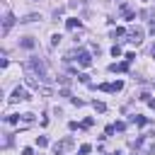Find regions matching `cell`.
I'll use <instances>...</instances> for the list:
<instances>
[{"mask_svg": "<svg viewBox=\"0 0 155 155\" xmlns=\"http://www.w3.org/2000/svg\"><path fill=\"white\" fill-rule=\"evenodd\" d=\"M131 121H133L136 126H145V124H148V119H145V116H140V114H138V116H131Z\"/></svg>", "mask_w": 155, "mask_h": 155, "instance_id": "cell-9", "label": "cell"}, {"mask_svg": "<svg viewBox=\"0 0 155 155\" xmlns=\"http://www.w3.org/2000/svg\"><path fill=\"white\" fill-rule=\"evenodd\" d=\"M109 70H111V73H126V70H128V61H124V63H111Z\"/></svg>", "mask_w": 155, "mask_h": 155, "instance_id": "cell-6", "label": "cell"}, {"mask_svg": "<svg viewBox=\"0 0 155 155\" xmlns=\"http://www.w3.org/2000/svg\"><path fill=\"white\" fill-rule=\"evenodd\" d=\"M116 36H124V29H121V27H116V29L111 31V39H116Z\"/></svg>", "mask_w": 155, "mask_h": 155, "instance_id": "cell-18", "label": "cell"}, {"mask_svg": "<svg viewBox=\"0 0 155 155\" xmlns=\"http://www.w3.org/2000/svg\"><path fill=\"white\" fill-rule=\"evenodd\" d=\"M124 90V82L121 80H116V82H109V92H121Z\"/></svg>", "mask_w": 155, "mask_h": 155, "instance_id": "cell-8", "label": "cell"}, {"mask_svg": "<svg viewBox=\"0 0 155 155\" xmlns=\"http://www.w3.org/2000/svg\"><path fill=\"white\" fill-rule=\"evenodd\" d=\"M92 107H94V111H104V109H107V104H104V102H94Z\"/></svg>", "mask_w": 155, "mask_h": 155, "instance_id": "cell-16", "label": "cell"}, {"mask_svg": "<svg viewBox=\"0 0 155 155\" xmlns=\"http://www.w3.org/2000/svg\"><path fill=\"white\" fill-rule=\"evenodd\" d=\"M111 56H114V58H119V56H121V46H119V44H114V46H111Z\"/></svg>", "mask_w": 155, "mask_h": 155, "instance_id": "cell-14", "label": "cell"}, {"mask_svg": "<svg viewBox=\"0 0 155 155\" xmlns=\"http://www.w3.org/2000/svg\"><path fill=\"white\" fill-rule=\"evenodd\" d=\"M153 58H155V46H153Z\"/></svg>", "mask_w": 155, "mask_h": 155, "instance_id": "cell-27", "label": "cell"}, {"mask_svg": "<svg viewBox=\"0 0 155 155\" xmlns=\"http://www.w3.org/2000/svg\"><path fill=\"white\" fill-rule=\"evenodd\" d=\"M90 150H92V145H90V143H82V145H80V150H78V153H80V155H87V153H90Z\"/></svg>", "mask_w": 155, "mask_h": 155, "instance_id": "cell-13", "label": "cell"}, {"mask_svg": "<svg viewBox=\"0 0 155 155\" xmlns=\"http://www.w3.org/2000/svg\"><path fill=\"white\" fill-rule=\"evenodd\" d=\"M148 104H150V109H155V99H148Z\"/></svg>", "mask_w": 155, "mask_h": 155, "instance_id": "cell-26", "label": "cell"}, {"mask_svg": "<svg viewBox=\"0 0 155 155\" xmlns=\"http://www.w3.org/2000/svg\"><path fill=\"white\" fill-rule=\"evenodd\" d=\"M114 128H116V131H124V128H126V124H124V121H119V124H114Z\"/></svg>", "mask_w": 155, "mask_h": 155, "instance_id": "cell-24", "label": "cell"}, {"mask_svg": "<svg viewBox=\"0 0 155 155\" xmlns=\"http://www.w3.org/2000/svg\"><path fill=\"white\" fill-rule=\"evenodd\" d=\"M36 145H39V148H46V145H48V138H46V136H39V138H36Z\"/></svg>", "mask_w": 155, "mask_h": 155, "instance_id": "cell-12", "label": "cell"}, {"mask_svg": "<svg viewBox=\"0 0 155 155\" xmlns=\"http://www.w3.org/2000/svg\"><path fill=\"white\" fill-rule=\"evenodd\" d=\"M78 80H80V82H90V78H87L85 73H80V75H78Z\"/></svg>", "mask_w": 155, "mask_h": 155, "instance_id": "cell-22", "label": "cell"}, {"mask_svg": "<svg viewBox=\"0 0 155 155\" xmlns=\"http://www.w3.org/2000/svg\"><path fill=\"white\" fill-rule=\"evenodd\" d=\"M24 99H29V94H27V90H24V87H15V92H12V97H10V102H24Z\"/></svg>", "mask_w": 155, "mask_h": 155, "instance_id": "cell-3", "label": "cell"}, {"mask_svg": "<svg viewBox=\"0 0 155 155\" xmlns=\"http://www.w3.org/2000/svg\"><path fill=\"white\" fill-rule=\"evenodd\" d=\"M19 46H22V48H34V39H22Z\"/></svg>", "mask_w": 155, "mask_h": 155, "instance_id": "cell-11", "label": "cell"}, {"mask_svg": "<svg viewBox=\"0 0 155 155\" xmlns=\"http://www.w3.org/2000/svg\"><path fill=\"white\" fill-rule=\"evenodd\" d=\"M36 19H41V15H27L22 22H36Z\"/></svg>", "mask_w": 155, "mask_h": 155, "instance_id": "cell-15", "label": "cell"}, {"mask_svg": "<svg viewBox=\"0 0 155 155\" xmlns=\"http://www.w3.org/2000/svg\"><path fill=\"white\" fill-rule=\"evenodd\" d=\"M104 155H114V153H104Z\"/></svg>", "mask_w": 155, "mask_h": 155, "instance_id": "cell-28", "label": "cell"}, {"mask_svg": "<svg viewBox=\"0 0 155 155\" xmlns=\"http://www.w3.org/2000/svg\"><path fill=\"white\" fill-rule=\"evenodd\" d=\"M36 90H39V92H41V94H46V97H48V94H51V90H48V87H36Z\"/></svg>", "mask_w": 155, "mask_h": 155, "instance_id": "cell-23", "label": "cell"}, {"mask_svg": "<svg viewBox=\"0 0 155 155\" xmlns=\"http://www.w3.org/2000/svg\"><path fill=\"white\" fill-rule=\"evenodd\" d=\"M61 39H63L61 34H53V36H51V44H53V46H58V44H61Z\"/></svg>", "mask_w": 155, "mask_h": 155, "instance_id": "cell-19", "label": "cell"}, {"mask_svg": "<svg viewBox=\"0 0 155 155\" xmlns=\"http://www.w3.org/2000/svg\"><path fill=\"white\" fill-rule=\"evenodd\" d=\"M78 63H80L82 68H87V65H92V56H90L87 51H78Z\"/></svg>", "mask_w": 155, "mask_h": 155, "instance_id": "cell-4", "label": "cell"}, {"mask_svg": "<svg viewBox=\"0 0 155 155\" xmlns=\"http://www.w3.org/2000/svg\"><path fill=\"white\" fill-rule=\"evenodd\" d=\"M17 121H19L17 114H10V116H7V124H17Z\"/></svg>", "mask_w": 155, "mask_h": 155, "instance_id": "cell-20", "label": "cell"}, {"mask_svg": "<svg viewBox=\"0 0 155 155\" xmlns=\"http://www.w3.org/2000/svg\"><path fill=\"white\" fill-rule=\"evenodd\" d=\"M24 68H27V73H29L31 78H39V80H51V78H48V70H46V63H44L41 58H29V61L24 63Z\"/></svg>", "mask_w": 155, "mask_h": 155, "instance_id": "cell-1", "label": "cell"}, {"mask_svg": "<svg viewBox=\"0 0 155 155\" xmlns=\"http://www.w3.org/2000/svg\"><path fill=\"white\" fill-rule=\"evenodd\" d=\"M34 121V114H22V124H31Z\"/></svg>", "mask_w": 155, "mask_h": 155, "instance_id": "cell-17", "label": "cell"}, {"mask_svg": "<svg viewBox=\"0 0 155 155\" xmlns=\"http://www.w3.org/2000/svg\"><path fill=\"white\" fill-rule=\"evenodd\" d=\"M143 36H145V31H143L140 27H133V29L128 31V39H126V41H131V44H136V46H138V44L143 41Z\"/></svg>", "mask_w": 155, "mask_h": 155, "instance_id": "cell-2", "label": "cell"}, {"mask_svg": "<svg viewBox=\"0 0 155 155\" xmlns=\"http://www.w3.org/2000/svg\"><path fill=\"white\" fill-rule=\"evenodd\" d=\"M143 17H150V24H148V29L155 34V15H153V12H143Z\"/></svg>", "mask_w": 155, "mask_h": 155, "instance_id": "cell-10", "label": "cell"}, {"mask_svg": "<svg viewBox=\"0 0 155 155\" xmlns=\"http://www.w3.org/2000/svg\"><path fill=\"white\" fill-rule=\"evenodd\" d=\"M65 27H68V29L73 31V29H78V27H80V19H78V17H70V19L65 22Z\"/></svg>", "mask_w": 155, "mask_h": 155, "instance_id": "cell-7", "label": "cell"}, {"mask_svg": "<svg viewBox=\"0 0 155 155\" xmlns=\"http://www.w3.org/2000/svg\"><path fill=\"white\" fill-rule=\"evenodd\" d=\"M12 24H15V17H12V12H7L5 15V22H2V34H7L12 29Z\"/></svg>", "mask_w": 155, "mask_h": 155, "instance_id": "cell-5", "label": "cell"}, {"mask_svg": "<svg viewBox=\"0 0 155 155\" xmlns=\"http://www.w3.org/2000/svg\"><path fill=\"white\" fill-rule=\"evenodd\" d=\"M22 155H34V150L31 148H22Z\"/></svg>", "mask_w": 155, "mask_h": 155, "instance_id": "cell-25", "label": "cell"}, {"mask_svg": "<svg viewBox=\"0 0 155 155\" xmlns=\"http://www.w3.org/2000/svg\"><path fill=\"white\" fill-rule=\"evenodd\" d=\"M90 126H92V119H85V121L80 124V128H90Z\"/></svg>", "mask_w": 155, "mask_h": 155, "instance_id": "cell-21", "label": "cell"}]
</instances>
